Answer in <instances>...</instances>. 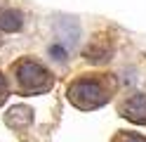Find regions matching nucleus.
<instances>
[{
	"mask_svg": "<svg viewBox=\"0 0 146 142\" xmlns=\"http://www.w3.org/2000/svg\"><path fill=\"white\" fill-rule=\"evenodd\" d=\"M66 95H68V102L73 104V107H78V109H83V111L104 107V104L108 102V97H111L102 81L87 78V76L73 81V83L68 85Z\"/></svg>",
	"mask_w": 146,
	"mask_h": 142,
	"instance_id": "1",
	"label": "nucleus"
},
{
	"mask_svg": "<svg viewBox=\"0 0 146 142\" xmlns=\"http://www.w3.org/2000/svg\"><path fill=\"white\" fill-rule=\"evenodd\" d=\"M14 76H17V83H19V90L24 95H42V92H47L54 85L52 73L45 69L42 64H38L35 59L17 62Z\"/></svg>",
	"mask_w": 146,
	"mask_h": 142,
	"instance_id": "2",
	"label": "nucleus"
},
{
	"mask_svg": "<svg viewBox=\"0 0 146 142\" xmlns=\"http://www.w3.org/2000/svg\"><path fill=\"white\" fill-rule=\"evenodd\" d=\"M54 33L66 47H76L80 40V24L76 17H59L54 22Z\"/></svg>",
	"mask_w": 146,
	"mask_h": 142,
	"instance_id": "3",
	"label": "nucleus"
},
{
	"mask_svg": "<svg viewBox=\"0 0 146 142\" xmlns=\"http://www.w3.org/2000/svg\"><path fill=\"white\" fill-rule=\"evenodd\" d=\"M120 114L132 123H146V95L137 92L120 104Z\"/></svg>",
	"mask_w": 146,
	"mask_h": 142,
	"instance_id": "4",
	"label": "nucleus"
},
{
	"mask_svg": "<svg viewBox=\"0 0 146 142\" xmlns=\"http://www.w3.org/2000/svg\"><path fill=\"white\" fill-rule=\"evenodd\" d=\"M85 57L94 64H102V62H108L113 57V45L106 36H94L92 40L87 43L85 47Z\"/></svg>",
	"mask_w": 146,
	"mask_h": 142,
	"instance_id": "5",
	"label": "nucleus"
},
{
	"mask_svg": "<svg viewBox=\"0 0 146 142\" xmlns=\"http://www.w3.org/2000/svg\"><path fill=\"white\" fill-rule=\"evenodd\" d=\"M5 123L14 130H21V128H29L33 123V111L29 107H24V104H17V107H12L10 111H7L5 116Z\"/></svg>",
	"mask_w": 146,
	"mask_h": 142,
	"instance_id": "6",
	"label": "nucleus"
},
{
	"mask_svg": "<svg viewBox=\"0 0 146 142\" xmlns=\"http://www.w3.org/2000/svg\"><path fill=\"white\" fill-rule=\"evenodd\" d=\"M21 26H24V19H21V12H17V9H7V12L0 14V28L3 31H21Z\"/></svg>",
	"mask_w": 146,
	"mask_h": 142,
	"instance_id": "7",
	"label": "nucleus"
},
{
	"mask_svg": "<svg viewBox=\"0 0 146 142\" xmlns=\"http://www.w3.org/2000/svg\"><path fill=\"white\" fill-rule=\"evenodd\" d=\"M111 142H146V137L134 135V133H118V135H115Z\"/></svg>",
	"mask_w": 146,
	"mask_h": 142,
	"instance_id": "8",
	"label": "nucleus"
},
{
	"mask_svg": "<svg viewBox=\"0 0 146 142\" xmlns=\"http://www.w3.org/2000/svg\"><path fill=\"white\" fill-rule=\"evenodd\" d=\"M50 55H52L57 62H64V59H66V55H68V47H66V45L61 47V45L54 43V45H50Z\"/></svg>",
	"mask_w": 146,
	"mask_h": 142,
	"instance_id": "9",
	"label": "nucleus"
},
{
	"mask_svg": "<svg viewBox=\"0 0 146 142\" xmlns=\"http://www.w3.org/2000/svg\"><path fill=\"white\" fill-rule=\"evenodd\" d=\"M5 95H7V81H5V76L0 73V104L5 102Z\"/></svg>",
	"mask_w": 146,
	"mask_h": 142,
	"instance_id": "10",
	"label": "nucleus"
}]
</instances>
